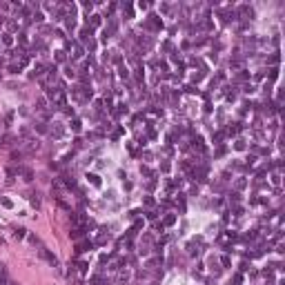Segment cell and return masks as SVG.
I'll list each match as a JSON object with an SVG mask.
<instances>
[{"label":"cell","mask_w":285,"mask_h":285,"mask_svg":"<svg viewBox=\"0 0 285 285\" xmlns=\"http://www.w3.org/2000/svg\"><path fill=\"white\" fill-rule=\"evenodd\" d=\"M98 25H100V16H91L89 18V27L94 29V27H98Z\"/></svg>","instance_id":"5bb4252c"},{"label":"cell","mask_w":285,"mask_h":285,"mask_svg":"<svg viewBox=\"0 0 285 285\" xmlns=\"http://www.w3.org/2000/svg\"><path fill=\"white\" fill-rule=\"evenodd\" d=\"M20 174L25 176V180H27V183H29V180H34V172H31V169H27V167H22V172H20Z\"/></svg>","instance_id":"30bf717a"},{"label":"cell","mask_w":285,"mask_h":285,"mask_svg":"<svg viewBox=\"0 0 285 285\" xmlns=\"http://www.w3.org/2000/svg\"><path fill=\"white\" fill-rule=\"evenodd\" d=\"M14 236H16V238H25V236H27V230H25V227H16V230H14Z\"/></svg>","instance_id":"9c48e42d"},{"label":"cell","mask_w":285,"mask_h":285,"mask_svg":"<svg viewBox=\"0 0 285 285\" xmlns=\"http://www.w3.org/2000/svg\"><path fill=\"white\" fill-rule=\"evenodd\" d=\"M87 49H89V51H94V49H96V40H91V38L87 40Z\"/></svg>","instance_id":"d6a6232c"},{"label":"cell","mask_w":285,"mask_h":285,"mask_svg":"<svg viewBox=\"0 0 285 285\" xmlns=\"http://www.w3.org/2000/svg\"><path fill=\"white\" fill-rule=\"evenodd\" d=\"M279 60H281V56H279V51H276V54H274V56H272V58H270V62H274V65H276V62H279Z\"/></svg>","instance_id":"f35d334b"},{"label":"cell","mask_w":285,"mask_h":285,"mask_svg":"<svg viewBox=\"0 0 285 285\" xmlns=\"http://www.w3.org/2000/svg\"><path fill=\"white\" fill-rule=\"evenodd\" d=\"M272 183H274V185H279V183H281V176H279V172H274V174H272Z\"/></svg>","instance_id":"1f68e13d"},{"label":"cell","mask_w":285,"mask_h":285,"mask_svg":"<svg viewBox=\"0 0 285 285\" xmlns=\"http://www.w3.org/2000/svg\"><path fill=\"white\" fill-rule=\"evenodd\" d=\"M0 147H2V140H0Z\"/></svg>","instance_id":"ee69618b"},{"label":"cell","mask_w":285,"mask_h":285,"mask_svg":"<svg viewBox=\"0 0 285 285\" xmlns=\"http://www.w3.org/2000/svg\"><path fill=\"white\" fill-rule=\"evenodd\" d=\"M118 76H120V78H127V76H129L127 67H123V65H120V67H118Z\"/></svg>","instance_id":"d6986e66"},{"label":"cell","mask_w":285,"mask_h":285,"mask_svg":"<svg viewBox=\"0 0 285 285\" xmlns=\"http://www.w3.org/2000/svg\"><path fill=\"white\" fill-rule=\"evenodd\" d=\"M65 76H67V78H74V76H76V69H74V67H65Z\"/></svg>","instance_id":"2e32d148"},{"label":"cell","mask_w":285,"mask_h":285,"mask_svg":"<svg viewBox=\"0 0 285 285\" xmlns=\"http://www.w3.org/2000/svg\"><path fill=\"white\" fill-rule=\"evenodd\" d=\"M74 147H76V149H80V147H83V140L76 138V140H74Z\"/></svg>","instance_id":"ab89813d"},{"label":"cell","mask_w":285,"mask_h":285,"mask_svg":"<svg viewBox=\"0 0 285 285\" xmlns=\"http://www.w3.org/2000/svg\"><path fill=\"white\" fill-rule=\"evenodd\" d=\"M83 54H85V51H83V47H76V54H74V58H83Z\"/></svg>","instance_id":"836d02e7"},{"label":"cell","mask_w":285,"mask_h":285,"mask_svg":"<svg viewBox=\"0 0 285 285\" xmlns=\"http://www.w3.org/2000/svg\"><path fill=\"white\" fill-rule=\"evenodd\" d=\"M230 67H234V69H240V67H243V62H240V60H232Z\"/></svg>","instance_id":"4dcf8cb0"},{"label":"cell","mask_w":285,"mask_h":285,"mask_svg":"<svg viewBox=\"0 0 285 285\" xmlns=\"http://www.w3.org/2000/svg\"><path fill=\"white\" fill-rule=\"evenodd\" d=\"M9 285H18V283H14V281H9Z\"/></svg>","instance_id":"7bdbcfd3"},{"label":"cell","mask_w":285,"mask_h":285,"mask_svg":"<svg viewBox=\"0 0 285 285\" xmlns=\"http://www.w3.org/2000/svg\"><path fill=\"white\" fill-rule=\"evenodd\" d=\"M31 18H34V20H36V22H42V20H45V16L40 14V11H36V14H34V16H31Z\"/></svg>","instance_id":"83f0119b"},{"label":"cell","mask_w":285,"mask_h":285,"mask_svg":"<svg viewBox=\"0 0 285 285\" xmlns=\"http://www.w3.org/2000/svg\"><path fill=\"white\" fill-rule=\"evenodd\" d=\"M2 42H5L7 47H11V45H14V36H11V34H2Z\"/></svg>","instance_id":"8fae6325"},{"label":"cell","mask_w":285,"mask_h":285,"mask_svg":"<svg viewBox=\"0 0 285 285\" xmlns=\"http://www.w3.org/2000/svg\"><path fill=\"white\" fill-rule=\"evenodd\" d=\"M80 125H83V123H80L78 118H74V120H71V129H74V131H80Z\"/></svg>","instance_id":"44dd1931"},{"label":"cell","mask_w":285,"mask_h":285,"mask_svg":"<svg viewBox=\"0 0 285 285\" xmlns=\"http://www.w3.org/2000/svg\"><path fill=\"white\" fill-rule=\"evenodd\" d=\"M18 40H20V42H27V34H25V31H22V34H18Z\"/></svg>","instance_id":"60d3db41"},{"label":"cell","mask_w":285,"mask_h":285,"mask_svg":"<svg viewBox=\"0 0 285 285\" xmlns=\"http://www.w3.org/2000/svg\"><path fill=\"white\" fill-rule=\"evenodd\" d=\"M20 71H22V67H20V65H11L9 67V74H20Z\"/></svg>","instance_id":"d4e9b609"},{"label":"cell","mask_w":285,"mask_h":285,"mask_svg":"<svg viewBox=\"0 0 285 285\" xmlns=\"http://www.w3.org/2000/svg\"><path fill=\"white\" fill-rule=\"evenodd\" d=\"M62 134H65L62 125H60V123H54V129H51V136H54V138H60Z\"/></svg>","instance_id":"277c9868"},{"label":"cell","mask_w":285,"mask_h":285,"mask_svg":"<svg viewBox=\"0 0 285 285\" xmlns=\"http://www.w3.org/2000/svg\"><path fill=\"white\" fill-rule=\"evenodd\" d=\"M276 78H279V67L270 69V80H276Z\"/></svg>","instance_id":"484cf974"},{"label":"cell","mask_w":285,"mask_h":285,"mask_svg":"<svg viewBox=\"0 0 285 285\" xmlns=\"http://www.w3.org/2000/svg\"><path fill=\"white\" fill-rule=\"evenodd\" d=\"M36 129H38L40 134H47V125L45 123H36Z\"/></svg>","instance_id":"7402d4cb"},{"label":"cell","mask_w":285,"mask_h":285,"mask_svg":"<svg viewBox=\"0 0 285 285\" xmlns=\"http://www.w3.org/2000/svg\"><path fill=\"white\" fill-rule=\"evenodd\" d=\"M38 149H40V143H38V140L31 138V140H27V143H25V151H27V154H34V151H38Z\"/></svg>","instance_id":"7a4b0ae2"},{"label":"cell","mask_w":285,"mask_h":285,"mask_svg":"<svg viewBox=\"0 0 285 285\" xmlns=\"http://www.w3.org/2000/svg\"><path fill=\"white\" fill-rule=\"evenodd\" d=\"M65 60H67L65 51H56V62H65Z\"/></svg>","instance_id":"e0dca14e"},{"label":"cell","mask_w":285,"mask_h":285,"mask_svg":"<svg viewBox=\"0 0 285 285\" xmlns=\"http://www.w3.org/2000/svg\"><path fill=\"white\" fill-rule=\"evenodd\" d=\"M36 109H38V111H45L47 109V98H38V100H36Z\"/></svg>","instance_id":"ba28073f"},{"label":"cell","mask_w":285,"mask_h":285,"mask_svg":"<svg viewBox=\"0 0 285 285\" xmlns=\"http://www.w3.org/2000/svg\"><path fill=\"white\" fill-rule=\"evenodd\" d=\"M230 200H232V203H238V200H240V194H238V192H232V194H230Z\"/></svg>","instance_id":"cb8c5ba5"},{"label":"cell","mask_w":285,"mask_h":285,"mask_svg":"<svg viewBox=\"0 0 285 285\" xmlns=\"http://www.w3.org/2000/svg\"><path fill=\"white\" fill-rule=\"evenodd\" d=\"M20 158H22V151H11V160H16V163H18Z\"/></svg>","instance_id":"f1b7e54d"},{"label":"cell","mask_w":285,"mask_h":285,"mask_svg":"<svg viewBox=\"0 0 285 285\" xmlns=\"http://www.w3.org/2000/svg\"><path fill=\"white\" fill-rule=\"evenodd\" d=\"M234 147H236V149H238V151H243V149H245L247 145H245V140H240V138H238V140H236V143H234Z\"/></svg>","instance_id":"ac0fdd59"},{"label":"cell","mask_w":285,"mask_h":285,"mask_svg":"<svg viewBox=\"0 0 285 285\" xmlns=\"http://www.w3.org/2000/svg\"><path fill=\"white\" fill-rule=\"evenodd\" d=\"M220 263H223L225 267H230V263H232V261H230V256H223V258H220Z\"/></svg>","instance_id":"8d00e7d4"},{"label":"cell","mask_w":285,"mask_h":285,"mask_svg":"<svg viewBox=\"0 0 285 285\" xmlns=\"http://www.w3.org/2000/svg\"><path fill=\"white\" fill-rule=\"evenodd\" d=\"M263 94H265V96L272 94V85H270V83H265V85H263Z\"/></svg>","instance_id":"f546056e"},{"label":"cell","mask_w":285,"mask_h":285,"mask_svg":"<svg viewBox=\"0 0 285 285\" xmlns=\"http://www.w3.org/2000/svg\"><path fill=\"white\" fill-rule=\"evenodd\" d=\"M40 256H42V258H45L47 263H49V265H54V267L58 265V258H56V256L51 254V252H47L45 247H40Z\"/></svg>","instance_id":"6da1fadb"},{"label":"cell","mask_w":285,"mask_h":285,"mask_svg":"<svg viewBox=\"0 0 285 285\" xmlns=\"http://www.w3.org/2000/svg\"><path fill=\"white\" fill-rule=\"evenodd\" d=\"M83 234H85V230H83V227H76V230H71V232H69V236H71L74 240H78Z\"/></svg>","instance_id":"52a82bcc"},{"label":"cell","mask_w":285,"mask_h":285,"mask_svg":"<svg viewBox=\"0 0 285 285\" xmlns=\"http://www.w3.org/2000/svg\"><path fill=\"white\" fill-rule=\"evenodd\" d=\"M78 270L83 272V274H85L87 270H89V263H85V261H80V265H78Z\"/></svg>","instance_id":"4316f807"},{"label":"cell","mask_w":285,"mask_h":285,"mask_svg":"<svg viewBox=\"0 0 285 285\" xmlns=\"http://www.w3.org/2000/svg\"><path fill=\"white\" fill-rule=\"evenodd\" d=\"M0 279H9V272H7L5 263H0Z\"/></svg>","instance_id":"9a60e30c"},{"label":"cell","mask_w":285,"mask_h":285,"mask_svg":"<svg viewBox=\"0 0 285 285\" xmlns=\"http://www.w3.org/2000/svg\"><path fill=\"white\" fill-rule=\"evenodd\" d=\"M245 187H247V180L245 178H236V190H245Z\"/></svg>","instance_id":"7c38bea8"},{"label":"cell","mask_w":285,"mask_h":285,"mask_svg":"<svg viewBox=\"0 0 285 285\" xmlns=\"http://www.w3.org/2000/svg\"><path fill=\"white\" fill-rule=\"evenodd\" d=\"M87 180H89L94 187H100V176L98 174H87Z\"/></svg>","instance_id":"8992f818"},{"label":"cell","mask_w":285,"mask_h":285,"mask_svg":"<svg viewBox=\"0 0 285 285\" xmlns=\"http://www.w3.org/2000/svg\"><path fill=\"white\" fill-rule=\"evenodd\" d=\"M31 205H34V207H40V198H38V194H31Z\"/></svg>","instance_id":"603a6c76"},{"label":"cell","mask_w":285,"mask_h":285,"mask_svg":"<svg viewBox=\"0 0 285 285\" xmlns=\"http://www.w3.org/2000/svg\"><path fill=\"white\" fill-rule=\"evenodd\" d=\"M118 281H120V283H127V281H129V272H127V270H123V272L118 274Z\"/></svg>","instance_id":"4fadbf2b"},{"label":"cell","mask_w":285,"mask_h":285,"mask_svg":"<svg viewBox=\"0 0 285 285\" xmlns=\"http://www.w3.org/2000/svg\"><path fill=\"white\" fill-rule=\"evenodd\" d=\"M240 281H243V276H240V274H236V276H234V283H236V285H240Z\"/></svg>","instance_id":"b9f144b4"},{"label":"cell","mask_w":285,"mask_h":285,"mask_svg":"<svg viewBox=\"0 0 285 285\" xmlns=\"http://www.w3.org/2000/svg\"><path fill=\"white\" fill-rule=\"evenodd\" d=\"M140 174H145V176H151V169H149V167H140Z\"/></svg>","instance_id":"74e56055"},{"label":"cell","mask_w":285,"mask_h":285,"mask_svg":"<svg viewBox=\"0 0 285 285\" xmlns=\"http://www.w3.org/2000/svg\"><path fill=\"white\" fill-rule=\"evenodd\" d=\"M29 240H31V245H40V238H38V236H34V234L29 236Z\"/></svg>","instance_id":"d590c367"},{"label":"cell","mask_w":285,"mask_h":285,"mask_svg":"<svg viewBox=\"0 0 285 285\" xmlns=\"http://www.w3.org/2000/svg\"><path fill=\"white\" fill-rule=\"evenodd\" d=\"M174 223H176V216L169 214V216H165V223H163V225H174Z\"/></svg>","instance_id":"ffe728a7"},{"label":"cell","mask_w":285,"mask_h":285,"mask_svg":"<svg viewBox=\"0 0 285 285\" xmlns=\"http://www.w3.org/2000/svg\"><path fill=\"white\" fill-rule=\"evenodd\" d=\"M91 34H94V29H91L89 25H87V27H83V29H80V38H83V40H89V36H91Z\"/></svg>","instance_id":"5b68a950"},{"label":"cell","mask_w":285,"mask_h":285,"mask_svg":"<svg viewBox=\"0 0 285 285\" xmlns=\"http://www.w3.org/2000/svg\"><path fill=\"white\" fill-rule=\"evenodd\" d=\"M91 247H94V245H91V243H87V240H85V243H76V254H83V252L91 250Z\"/></svg>","instance_id":"3957f363"},{"label":"cell","mask_w":285,"mask_h":285,"mask_svg":"<svg viewBox=\"0 0 285 285\" xmlns=\"http://www.w3.org/2000/svg\"><path fill=\"white\" fill-rule=\"evenodd\" d=\"M0 203H2V205H5V207H14V203H11L9 198H0Z\"/></svg>","instance_id":"e575fe53"}]
</instances>
